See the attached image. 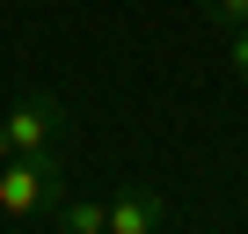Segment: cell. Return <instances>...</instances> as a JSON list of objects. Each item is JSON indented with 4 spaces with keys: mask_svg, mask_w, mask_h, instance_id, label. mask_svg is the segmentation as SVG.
<instances>
[{
    "mask_svg": "<svg viewBox=\"0 0 248 234\" xmlns=\"http://www.w3.org/2000/svg\"><path fill=\"white\" fill-rule=\"evenodd\" d=\"M59 234H109V205L102 198H73L59 212Z\"/></svg>",
    "mask_w": 248,
    "mask_h": 234,
    "instance_id": "obj_4",
    "label": "cell"
},
{
    "mask_svg": "<svg viewBox=\"0 0 248 234\" xmlns=\"http://www.w3.org/2000/svg\"><path fill=\"white\" fill-rule=\"evenodd\" d=\"M226 66L248 81V22H241V30H226Z\"/></svg>",
    "mask_w": 248,
    "mask_h": 234,
    "instance_id": "obj_6",
    "label": "cell"
},
{
    "mask_svg": "<svg viewBox=\"0 0 248 234\" xmlns=\"http://www.w3.org/2000/svg\"><path fill=\"white\" fill-rule=\"evenodd\" d=\"M59 190H66L59 183V147L51 154H8V161H0V212H8V219H30Z\"/></svg>",
    "mask_w": 248,
    "mask_h": 234,
    "instance_id": "obj_1",
    "label": "cell"
},
{
    "mask_svg": "<svg viewBox=\"0 0 248 234\" xmlns=\"http://www.w3.org/2000/svg\"><path fill=\"white\" fill-rule=\"evenodd\" d=\"M168 227V198L154 183H124L109 198V234H161Z\"/></svg>",
    "mask_w": 248,
    "mask_h": 234,
    "instance_id": "obj_3",
    "label": "cell"
},
{
    "mask_svg": "<svg viewBox=\"0 0 248 234\" xmlns=\"http://www.w3.org/2000/svg\"><path fill=\"white\" fill-rule=\"evenodd\" d=\"M0 125H8L15 154H51V147L66 139V102H59V95H44V88H30L8 117H0Z\"/></svg>",
    "mask_w": 248,
    "mask_h": 234,
    "instance_id": "obj_2",
    "label": "cell"
},
{
    "mask_svg": "<svg viewBox=\"0 0 248 234\" xmlns=\"http://www.w3.org/2000/svg\"><path fill=\"white\" fill-rule=\"evenodd\" d=\"M8 154H15V139H8V125H0V161H8Z\"/></svg>",
    "mask_w": 248,
    "mask_h": 234,
    "instance_id": "obj_7",
    "label": "cell"
},
{
    "mask_svg": "<svg viewBox=\"0 0 248 234\" xmlns=\"http://www.w3.org/2000/svg\"><path fill=\"white\" fill-rule=\"evenodd\" d=\"M197 8H204L219 30H241V22H248V0H197Z\"/></svg>",
    "mask_w": 248,
    "mask_h": 234,
    "instance_id": "obj_5",
    "label": "cell"
}]
</instances>
